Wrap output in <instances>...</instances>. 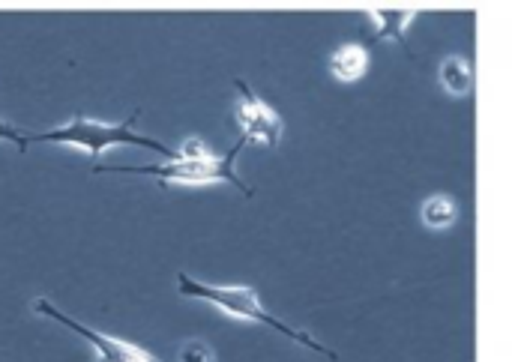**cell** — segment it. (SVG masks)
<instances>
[{"label":"cell","mask_w":512,"mask_h":362,"mask_svg":"<svg viewBox=\"0 0 512 362\" xmlns=\"http://www.w3.org/2000/svg\"><path fill=\"white\" fill-rule=\"evenodd\" d=\"M177 291L186 300L210 303V306H216L219 312H225L231 318H240V321H249V324H261V327L285 336L288 342H294V345H300V348H306L312 354H321L327 360L339 362V357L327 345H321L309 330H297V327L285 324L282 318H276L273 312H267V306L258 300V291L249 288V285H210V282L192 279L189 273H177Z\"/></svg>","instance_id":"6da1fadb"},{"label":"cell","mask_w":512,"mask_h":362,"mask_svg":"<svg viewBox=\"0 0 512 362\" xmlns=\"http://www.w3.org/2000/svg\"><path fill=\"white\" fill-rule=\"evenodd\" d=\"M141 111H132L123 123H105V120H93V117H84V114H75L69 123L51 129V132H39V135H30V141H39V144H60V147H78L84 153H90L96 162L102 159L105 150L111 147H144V150H153L165 159H177L180 150L156 141V138H147V135H138L132 126L138 120Z\"/></svg>","instance_id":"7a4b0ae2"},{"label":"cell","mask_w":512,"mask_h":362,"mask_svg":"<svg viewBox=\"0 0 512 362\" xmlns=\"http://www.w3.org/2000/svg\"><path fill=\"white\" fill-rule=\"evenodd\" d=\"M249 144L240 138L225 156H177L165 159L156 165H93L96 174H138V177H156L162 186L165 183H183V186H204V183H228L240 189L246 198H252V189L240 180L237 174V159Z\"/></svg>","instance_id":"3957f363"},{"label":"cell","mask_w":512,"mask_h":362,"mask_svg":"<svg viewBox=\"0 0 512 362\" xmlns=\"http://www.w3.org/2000/svg\"><path fill=\"white\" fill-rule=\"evenodd\" d=\"M33 312L42 315V318H48V321H54V324H60V327H66V330H72L75 336H81V339L93 348L96 362H162L156 354H150V351H144V348H138V345H132V342L105 336V333H99V330H93V327L75 321V318H69L66 312H60L57 306H51V303L42 300V297L33 300Z\"/></svg>","instance_id":"277c9868"},{"label":"cell","mask_w":512,"mask_h":362,"mask_svg":"<svg viewBox=\"0 0 512 362\" xmlns=\"http://www.w3.org/2000/svg\"><path fill=\"white\" fill-rule=\"evenodd\" d=\"M234 87H237V120H240V138L246 144H264L270 150L279 147V138H282V117L243 81V78H234Z\"/></svg>","instance_id":"5b68a950"},{"label":"cell","mask_w":512,"mask_h":362,"mask_svg":"<svg viewBox=\"0 0 512 362\" xmlns=\"http://www.w3.org/2000/svg\"><path fill=\"white\" fill-rule=\"evenodd\" d=\"M369 63H372V54L363 42H345L327 60L333 78L339 81H360L369 72Z\"/></svg>","instance_id":"8992f818"},{"label":"cell","mask_w":512,"mask_h":362,"mask_svg":"<svg viewBox=\"0 0 512 362\" xmlns=\"http://www.w3.org/2000/svg\"><path fill=\"white\" fill-rule=\"evenodd\" d=\"M438 78H441V87H444L447 93H453V96H468V93L474 90V63H471L468 57L453 54V57H447V60L441 63Z\"/></svg>","instance_id":"52a82bcc"},{"label":"cell","mask_w":512,"mask_h":362,"mask_svg":"<svg viewBox=\"0 0 512 362\" xmlns=\"http://www.w3.org/2000/svg\"><path fill=\"white\" fill-rule=\"evenodd\" d=\"M369 18L375 24V36L378 39L405 45V30L411 27L414 12H408V9H372Z\"/></svg>","instance_id":"ba28073f"},{"label":"cell","mask_w":512,"mask_h":362,"mask_svg":"<svg viewBox=\"0 0 512 362\" xmlns=\"http://www.w3.org/2000/svg\"><path fill=\"white\" fill-rule=\"evenodd\" d=\"M420 216H423L426 228L444 231V228H450V225L459 219V204H456V198H450V195H432V198L423 204Z\"/></svg>","instance_id":"9c48e42d"},{"label":"cell","mask_w":512,"mask_h":362,"mask_svg":"<svg viewBox=\"0 0 512 362\" xmlns=\"http://www.w3.org/2000/svg\"><path fill=\"white\" fill-rule=\"evenodd\" d=\"M180 362H213V351L204 342H189L180 351Z\"/></svg>","instance_id":"30bf717a"},{"label":"cell","mask_w":512,"mask_h":362,"mask_svg":"<svg viewBox=\"0 0 512 362\" xmlns=\"http://www.w3.org/2000/svg\"><path fill=\"white\" fill-rule=\"evenodd\" d=\"M0 141H9V144H12V147H18V150H24V147L30 144V141L15 129V126H9V123H3V120H0Z\"/></svg>","instance_id":"8fae6325"}]
</instances>
